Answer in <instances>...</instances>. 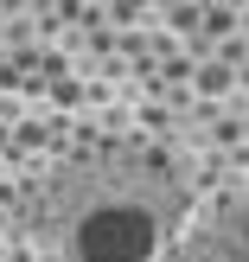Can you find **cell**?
I'll list each match as a JSON object with an SVG mask.
<instances>
[{
  "label": "cell",
  "instance_id": "cell-1",
  "mask_svg": "<svg viewBox=\"0 0 249 262\" xmlns=\"http://www.w3.org/2000/svg\"><path fill=\"white\" fill-rule=\"evenodd\" d=\"M192 217L186 179L147 147L71 154L32 192L38 262H166Z\"/></svg>",
  "mask_w": 249,
  "mask_h": 262
}]
</instances>
